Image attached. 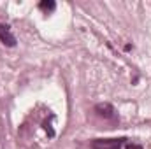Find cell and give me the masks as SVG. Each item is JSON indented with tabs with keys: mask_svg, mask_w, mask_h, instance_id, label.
<instances>
[{
	"mask_svg": "<svg viewBox=\"0 0 151 149\" xmlns=\"http://www.w3.org/2000/svg\"><path fill=\"white\" fill-rule=\"evenodd\" d=\"M125 139H95L91 142L93 149H121L125 146Z\"/></svg>",
	"mask_w": 151,
	"mask_h": 149,
	"instance_id": "cell-1",
	"label": "cell"
},
{
	"mask_svg": "<svg viewBox=\"0 0 151 149\" xmlns=\"http://www.w3.org/2000/svg\"><path fill=\"white\" fill-rule=\"evenodd\" d=\"M0 40L9 47H12L16 44V37L12 35V32H11V28L7 25H0Z\"/></svg>",
	"mask_w": 151,
	"mask_h": 149,
	"instance_id": "cell-2",
	"label": "cell"
},
{
	"mask_svg": "<svg viewBox=\"0 0 151 149\" xmlns=\"http://www.w3.org/2000/svg\"><path fill=\"white\" fill-rule=\"evenodd\" d=\"M95 111L99 116H102V117H106V119H114L116 117V112H114L113 105H109V104H99L97 107H95Z\"/></svg>",
	"mask_w": 151,
	"mask_h": 149,
	"instance_id": "cell-3",
	"label": "cell"
},
{
	"mask_svg": "<svg viewBox=\"0 0 151 149\" xmlns=\"http://www.w3.org/2000/svg\"><path fill=\"white\" fill-rule=\"evenodd\" d=\"M55 7H56V4L53 0H44V2L39 4V9L44 11V12H51V11H55Z\"/></svg>",
	"mask_w": 151,
	"mask_h": 149,
	"instance_id": "cell-4",
	"label": "cell"
}]
</instances>
